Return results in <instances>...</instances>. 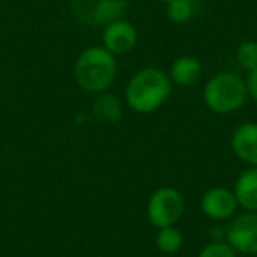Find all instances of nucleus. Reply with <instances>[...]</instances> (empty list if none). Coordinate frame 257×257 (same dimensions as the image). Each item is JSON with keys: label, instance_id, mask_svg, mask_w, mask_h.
Masks as SVG:
<instances>
[{"label": "nucleus", "instance_id": "nucleus-7", "mask_svg": "<svg viewBox=\"0 0 257 257\" xmlns=\"http://www.w3.org/2000/svg\"><path fill=\"white\" fill-rule=\"evenodd\" d=\"M102 48H106L111 55L120 57L133 51L138 44V32L133 23L125 22V20H116L104 27L102 32Z\"/></svg>", "mask_w": 257, "mask_h": 257}, {"label": "nucleus", "instance_id": "nucleus-15", "mask_svg": "<svg viewBox=\"0 0 257 257\" xmlns=\"http://www.w3.org/2000/svg\"><path fill=\"white\" fill-rule=\"evenodd\" d=\"M236 64L246 72L257 69V41H243L236 50Z\"/></svg>", "mask_w": 257, "mask_h": 257}, {"label": "nucleus", "instance_id": "nucleus-4", "mask_svg": "<svg viewBox=\"0 0 257 257\" xmlns=\"http://www.w3.org/2000/svg\"><path fill=\"white\" fill-rule=\"evenodd\" d=\"M127 0H71V11L78 22L92 27H107L121 20Z\"/></svg>", "mask_w": 257, "mask_h": 257}, {"label": "nucleus", "instance_id": "nucleus-13", "mask_svg": "<svg viewBox=\"0 0 257 257\" xmlns=\"http://www.w3.org/2000/svg\"><path fill=\"white\" fill-rule=\"evenodd\" d=\"M155 245L162 253H176L183 246V234L180 229H176L175 225L169 227H161L155 236Z\"/></svg>", "mask_w": 257, "mask_h": 257}, {"label": "nucleus", "instance_id": "nucleus-10", "mask_svg": "<svg viewBox=\"0 0 257 257\" xmlns=\"http://www.w3.org/2000/svg\"><path fill=\"white\" fill-rule=\"evenodd\" d=\"M234 197L245 211L257 213V168H248L234 183Z\"/></svg>", "mask_w": 257, "mask_h": 257}, {"label": "nucleus", "instance_id": "nucleus-11", "mask_svg": "<svg viewBox=\"0 0 257 257\" xmlns=\"http://www.w3.org/2000/svg\"><path fill=\"white\" fill-rule=\"evenodd\" d=\"M201 72H203L201 62L192 55H185L173 62L169 78H171V83L178 86H194L201 79Z\"/></svg>", "mask_w": 257, "mask_h": 257}, {"label": "nucleus", "instance_id": "nucleus-6", "mask_svg": "<svg viewBox=\"0 0 257 257\" xmlns=\"http://www.w3.org/2000/svg\"><path fill=\"white\" fill-rule=\"evenodd\" d=\"M225 241L232 246L234 252L245 255L257 253V213L246 211L232 218L225 229Z\"/></svg>", "mask_w": 257, "mask_h": 257}, {"label": "nucleus", "instance_id": "nucleus-5", "mask_svg": "<svg viewBox=\"0 0 257 257\" xmlns=\"http://www.w3.org/2000/svg\"><path fill=\"white\" fill-rule=\"evenodd\" d=\"M185 211V199L180 190L173 187L157 189L148 201V220L154 227H169L182 218Z\"/></svg>", "mask_w": 257, "mask_h": 257}, {"label": "nucleus", "instance_id": "nucleus-16", "mask_svg": "<svg viewBox=\"0 0 257 257\" xmlns=\"http://www.w3.org/2000/svg\"><path fill=\"white\" fill-rule=\"evenodd\" d=\"M197 257H236V252L232 250V246L229 245L227 241L213 239V241L208 243V245L201 250Z\"/></svg>", "mask_w": 257, "mask_h": 257}, {"label": "nucleus", "instance_id": "nucleus-1", "mask_svg": "<svg viewBox=\"0 0 257 257\" xmlns=\"http://www.w3.org/2000/svg\"><path fill=\"white\" fill-rule=\"evenodd\" d=\"M171 95V78L157 67L141 69L133 76L125 90V100L136 113H154Z\"/></svg>", "mask_w": 257, "mask_h": 257}, {"label": "nucleus", "instance_id": "nucleus-18", "mask_svg": "<svg viewBox=\"0 0 257 257\" xmlns=\"http://www.w3.org/2000/svg\"><path fill=\"white\" fill-rule=\"evenodd\" d=\"M157 2H164V4H169V2H173V0H157Z\"/></svg>", "mask_w": 257, "mask_h": 257}, {"label": "nucleus", "instance_id": "nucleus-3", "mask_svg": "<svg viewBox=\"0 0 257 257\" xmlns=\"http://www.w3.org/2000/svg\"><path fill=\"white\" fill-rule=\"evenodd\" d=\"M204 104L208 109L218 114L238 111L246 102L248 90L246 83L236 72H218L204 86Z\"/></svg>", "mask_w": 257, "mask_h": 257}, {"label": "nucleus", "instance_id": "nucleus-2", "mask_svg": "<svg viewBox=\"0 0 257 257\" xmlns=\"http://www.w3.org/2000/svg\"><path fill=\"white\" fill-rule=\"evenodd\" d=\"M74 76L85 92L104 93L116 78V58L106 48H88L76 60Z\"/></svg>", "mask_w": 257, "mask_h": 257}, {"label": "nucleus", "instance_id": "nucleus-9", "mask_svg": "<svg viewBox=\"0 0 257 257\" xmlns=\"http://www.w3.org/2000/svg\"><path fill=\"white\" fill-rule=\"evenodd\" d=\"M232 152L238 159L257 168V123L255 121H246L236 127L231 138Z\"/></svg>", "mask_w": 257, "mask_h": 257}, {"label": "nucleus", "instance_id": "nucleus-17", "mask_svg": "<svg viewBox=\"0 0 257 257\" xmlns=\"http://www.w3.org/2000/svg\"><path fill=\"white\" fill-rule=\"evenodd\" d=\"M245 83H246V90H248V95L257 102V69L248 72Z\"/></svg>", "mask_w": 257, "mask_h": 257}, {"label": "nucleus", "instance_id": "nucleus-8", "mask_svg": "<svg viewBox=\"0 0 257 257\" xmlns=\"http://www.w3.org/2000/svg\"><path fill=\"white\" fill-rule=\"evenodd\" d=\"M238 201L234 192L225 187H211L201 199V210L211 220H227L236 213Z\"/></svg>", "mask_w": 257, "mask_h": 257}, {"label": "nucleus", "instance_id": "nucleus-14", "mask_svg": "<svg viewBox=\"0 0 257 257\" xmlns=\"http://www.w3.org/2000/svg\"><path fill=\"white\" fill-rule=\"evenodd\" d=\"M166 13L175 23H187L196 13V0H173L166 4Z\"/></svg>", "mask_w": 257, "mask_h": 257}, {"label": "nucleus", "instance_id": "nucleus-12", "mask_svg": "<svg viewBox=\"0 0 257 257\" xmlns=\"http://www.w3.org/2000/svg\"><path fill=\"white\" fill-rule=\"evenodd\" d=\"M121 114H123V111H121L120 100L109 93H100L92 106V116L100 121H106V123L120 121Z\"/></svg>", "mask_w": 257, "mask_h": 257}]
</instances>
